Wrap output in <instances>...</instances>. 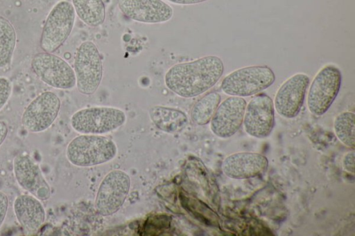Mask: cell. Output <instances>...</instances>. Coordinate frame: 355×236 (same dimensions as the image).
Listing matches in <instances>:
<instances>
[{
  "label": "cell",
  "mask_w": 355,
  "mask_h": 236,
  "mask_svg": "<svg viewBox=\"0 0 355 236\" xmlns=\"http://www.w3.org/2000/svg\"><path fill=\"white\" fill-rule=\"evenodd\" d=\"M223 71L224 64L219 57L207 55L173 65L165 73L164 83L178 96L190 98L201 95L214 87Z\"/></svg>",
  "instance_id": "1"
},
{
  "label": "cell",
  "mask_w": 355,
  "mask_h": 236,
  "mask_svg": "<svg viewBox=\"0 0 355 236\" xmlns=\"http://www.w3.org/2000/svg\"><path fill=\"white\" fill-rule=\"evenodd\" d=\"M117 154L111 139L97 134H81L73 138L66 149L68 161L78 167H90L107 163Z\"/></svg>",
  "instance_id": "2"
},
{
  "label": "cell",
  "mask_w": 355,
  "mask_h": 236,
  "mask_svg": "<svg viewBox=\"0 0 355 236\" xmlns=\"http://www.w3.org/2000/svg\"><path fill=\"white\" fill-rule=\"evenodd\" d=\"M275 80V75L268 66H248L227 75L221 82L220 89L229 96L248 97L268 88Z\"/></svg>",
  "instance_id": "3"
},
{
  "label": "cell",
  "mask_w": 355,
  "mask_h": 236,
  "mask_svg": "<svg viewBox=\"0 0 355 236\" xmlns=\"http://www.w3.org/2000/svg\"><path fill=\"white\" fill-rule=\"evenodd\" d=\"M126 121L125 112L116 107L96 106L81 109L71 117L72 128L82 134L101 135L113 131Z\"/></svg>",
  "instance_id": "4"
},
{
  "label": "cell",
  "mask_w": 355,
  "mask_h": 236,
  "mask_svg": "<svg viewBox=\"0 0 355 236\" xmlns=\"http://www.w3.org/2000/svg\"><path fill=\"white\" fill-rule=\"evenodd\" d=\"M73 71L78 91L87 96L94 93L103 78V66L99 50L93 42H83L77 48Z\"/></svg>",
  "instance_id": "5"
},
{
  "label": "cell",
  "mask_w": 355,
  "mask_h": 236,
  "mask_svg": "<svg viewBox=\"0 0 355 236\" xmlns=\"http://www.w3.org/2000/svg\"><path fill=\"white\" fill-rule=\"evenodd\" d=\"M342 73L334 64L324 66L315 75L309 87L306 104L309 111L317 116L324 114L337 97Z\"/></svg>",
  "instance_id": "6"
},
{
  "label": "cell",
  "mask_w": 355,
  "mask_h": 236,
  "mask_svg": "<svg viewBox=\"0 0 355 236\" xmlns=\"http://www.w3.org/2000/svg\"><path fill=\"white\" fill-rule=\"evenodd\" d=\"M76 20L71 3L60 0L52 8L44 23L40 42L45 52L58 50L70 35Z\"/></svg>",
  "instance_id": "7"
},
{
  "label": "cell",
  "mask_w": 355,
  "mask_h": 236,
  "mask_svg": "<svg viewBox=\"0 0 355 236\" xmlns=\"http://www.w3.org/2000/svg\"><path fill=\"white\" fill-rule=\"evenodd\" d=\"M130 188V179L124 171L114 170L105 175L96 195L94 206L102 216L116 212L124 203Z\"/></svg>",
  "instance_id": "8"
},
{
  "label": "cell",
  "mask_w": 355,
  "mask_h": 236,
  "mask_svg": "<svg viewBox=\"0 0 355 236\" xmlns=\"http://www.w3.org/2000/svg\"><path fill=\"white\" fill-rule=\"evenodd\" d=\"M31 68L45 84L59 89H71L76 86L73 69L64 59L52 53L41 52L31 60Z\"/></svg>",
  "instance_id": "9"
},
{
  "label": "cell",
  "mask_w": 355,
  "mask_h": 236,
  "mask_svg": "<svg viewBox=\"0 0 355 236\" xmlns=\"http://www.w3.org/2000/svg\"><path fill=\"white\" fill-rule=\"evenodd\" d=\"M60 106V100L55 93L44 91L26 107L21 116V125L31 133L44 131L57 118Z\"/></svg>",
  "instance_id": "10"
},
{
  "label": "cell",
  "mask_w": 355,
  "mask_h": 236,
  "mask_svg": "<svg viewBox=\"0 0 355 236\" xmlns=\"http://www.w3.org/2000/svg\"><path fill=\"white\" fill-rule=\"evenodd\" d=\"M243 124L245 132L257 138H265L275 126V108L266 93L256 94L246 105Z\"/></svg>",
  "instance_id": "11"
},
{
  "label": "cell",
  "mask_w": 355,
  "mask_h": 236,
  "mask_svg": "<svg viewBox=\"0 0 355 236\" xmlns=\"http://www.w3.org/2000/svg\"><path fill=\"white\" fill-rule=\"evenodd\" d=\"M309 82V77L300 73L291 76L281 84L273 101L275 110L279 116L291 119L300 114Z\"/></svg>",
  "instance_id": "12"
},
{
  "label": "cell",
  "mask_w": 355,
  "mask_h": 236,
  "mask_svg": "<svg viewBox=\"0 0 355 236\" xmlns=\"http://www.w3.org/2000/svg\"><path fill=\"white\" fill-rule=\"evenodd\" d=\"M13 172L19 185L40 201H47L51 195L49 184L39 165L28 155L17 154L13 160Z\"/></svg>",
  "instance_id": "13"
},
{
  "label": "cell",
  "mask_w": 355,
  "mask_h": 236,
  "mask_svg": "<svg viewBox=\"0 0 355 236\" xmlns=\"http://www.w3.org/2000/svg\"><path fill=\"white\" fill-rule=\"evenodd\" d=\"M247 102L241 97L225 98L217 107L210 120V129L220 138L234 135L243 124Z\"/></svg>",
  "instance_id": "14"
},
{
  "label": "cell",
  "mask_w": 355,
  "mask_h": 236,
  "mask_svg": "<svg viewBox=\"0 0 355 236\" xmlns=\"http://www.w3.org/2000/svg\"><path fill=\"white\" fill-rule=\"evenodd\" d=\"M118 7L128 18L144 24L164 23L173 15V8L162 0H118Z\"/></svg>",
  "instance_id": "15"
},
{
  "label": "cell",
  "mask_w": 355,
  "mask_h": 236,
  "mask_svg": "<svg viewBox=\"0 0 355 236\" xmlns=\"http://www.w3.org/2000/svg\"><path fill=\"white\" fill-rule=\"evenodd\" d=\"M268 158L257 152H241L225 158L221 168L224 174L233 179H248L261 175L268 169Z\"/></svg>",
  "instance_id": "16"
},
{
  "label": "cell",
  "mask_w": 355,
  "mask_h": 236,
  "mask_svg": "<svg viewBox=\"0 0 355 236\" xmlns=\"http://www.w3.org/2000/svg\"><path fill=\"white\" fill-rule=\"evenodd\" d=\"M15 217L28 232H37L46 219V211L40 200L33 195L17 196L13 203Z\"/></svg>",
  "instance_id": "17"
},
{
  "label": "cell",
  "mask_w": 355,
  "mask_h": 236,
  "mask_svg": "<svg viewBox=\"0 0 355 236\" xmlns=\"http://www.w3.org/2000/svg\"><path fill=\"white\" fill-rule=\"evenodd\" d=\"M149 116L157 129L168 134L182 131L189 122L183 111L162 105L152 107L149 110Z\"/></svg>",
  "instance_id": "18"
},
{
  "label": "cell",
  "mask_w": 355,
  "mask_h": 236,
  "mask_svg": "<svg viewBox=\"0 0 355 236\" xmlns=\"http://www.w3.org/2000/svg\"><path fill=\"white\" fill-rule=\"evenodd\" d=\"M78 18L90 27L102 25L105 19V6L103 0H71Z\"/></svg>",
  "instance_id": "19"
},
{
  "label": "cell",
  "mask_w": 355,
  "mask_h": 236,
  "mask_svg": "<svg viewBox=\"0 0 355 236\" xmlns=\"http://www.w3.org/2000/svg\"><path fill=\"white\" fill-rule=\"evenodd\" d=\"M221 101L220 95L211 91L200 98L191 108V118L198 125L208 124Z\"/></svg>",
  "instance_id": "20"
},
{
  "label": "cell",
  "mask_w": 355,
  "mask_h": 236,
  "mask_svg": "<svg viewBox=\"0 0 355 236\" xmlns=\"http://www.w3.org/2000/svg\"><path fill=\"white\" fill-rule=\"evenodd\" d=\"M17 36L12 24L0 16V68L8 66L12 61Z\"/></svg>",
  "instance_id": "21"
},
{
  "label": "cell",
  "mask_w": 355,
  "mask_h": 236,
  "mask_svg": "<svg viewBox=\"0 0 355 236\" xmlns=\"http://www.w3.org/2000/svg\"><path fill=\"white\" fill-rule=\"evenodd\" d=\"M355 114L352 111H343L334 120V130L338 139L345 146L355 147Z\"/></svg>",
  "instance_id": "22"
},
{
  "label": "cell",
  "mask_w": 355,
  "mask_h": 236,
  "mask_svg": "<svg viewBox=\"0 0 355 236\" xmlns=\"http://www.w3.org/2000/svg\"><path fill=\"white\" fill-rule=\"evenodd\" d=\"M12 93V84L5 78L0 77V110L6 105Z\"/></svg>",
  "instance_id": "23"
},
{
  "label": "cell",
  "mask_w": 355,
  "mask_h": 236,
  "mask_svg": "<svg viewBox=\"0 0 355 236\" xmlns=\"http://www.w3.org/2000/svg\"><path fill=\"white\" fill-rule=\"evenodd\" d=\"M355 152L352 150L346 153L343 159V166L347 172L354 173Z\"/></svg>",
  "instance_id": "24"
},
{
  "label": "cell",
  "mask_w": 355,
  "mask_h": 236,
  "mask_svg": "<svg viewBox=\"0 0 355 236\" xmlns=\"http://www.w3.org/2000/svg\"><path fill=\"white\" fill-rule=\"evenodd\" d=\"M8 198L7 195L0 191V228L1 227L6 219L8 209Z\"/></svg>",
  "instance_id": "25"
},
{
  "label": "cell",
  "mask_w": 355,
  "mask_h": 236,
  "mask_svg": "<svg viewBox=\"0 0 355 236\" xmlns=\"http://www.w3.org/2000/svg\"><path fill=\"white\" fill-rule=\"evenodd\" d=\"M8 134V128L6 122L3 120H0V146L5 141Z\"/></svg>",
  "instance_id": "26"
},
{
  "label": "cell",
  "mask_w": 355,
  "mask_h": 236,
  "mask_svg": "<svg viewBox=\"0 0 355 236\" xmlns=\"http://www.w3.org/2000/svg\"><path fill=\"white\" fill-rule=\"evenodd\" d=\"M171 3L178 5H193L200 3L208 0H167Z\"/></svg>",
  "instance_id": "27"
}]
</instances>
